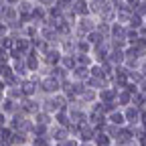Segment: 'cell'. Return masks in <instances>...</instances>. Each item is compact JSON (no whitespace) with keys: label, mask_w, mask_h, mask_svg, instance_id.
Masks as SVG:
<instances>
[{"label":"cell","mask_w":146,"mask_h":146,"mask_svg":"<svg viewBox=\"0 0 146 146\" xmlns=\"http://www.w3.org/2000/svg\"><path fill=\"white\" fill-rule=\"evenodd\" d=\"M110 120H112V124H116V126H122V124H124V116H122V114H112V116H110Z\"/></svg>","instance_id":"obj_2"},{"label":"cell","mask_w":146,"mask_h":146,"mask_svg":"<svg viewBox=\"0 0 146 146\" xmlns=\"http://www.w3.org/2000/svg\"><path fill=\"white\" fill-rule=\"evenodd\" d=\"M2 128H4V116L0 114V130H2Z\"/></svg>","instance_id":"obj_3"},{"label":"cell","mask_w":146,"mask_h":146,"mask_svg":"<svg viewBox=\"0 0 146 146\" xmlns=\"http://www.w3.org/2000/svg\"><path fill=\"white\" fill-rule=\"evenodd\" d=\"M55 146H79V140H77V138H67V140L55 144Z\"/></svg>","instance_id":"obj_1"}]
</instances>
